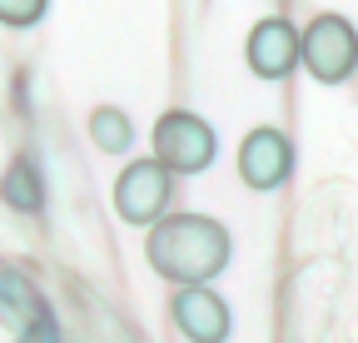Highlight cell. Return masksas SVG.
I'll list each match as a JSON object with an SVG mask.
<instances>
[{
  "label": "cell",
  "instance_id": "6da1fadb",
  "mask_svg": "<svg viewBox=\"0 0 358 343\" xmlns=\"http://www.w3.org/2000/svg\"><path fill=\"white\" fill-rule=\"evenodd\" d=\"M229 229L209 214H164L150 224L145 259L169 284H209L229 269Z\"/></svg>",
  "mask_w": 358,
  "mask_h": 343
},
{
  "label": "cell",
  "instance_id": "7a4b0ae2",
  "mask_svg": "<svg viewBox=\"0 0 358 343\" xmlns=\"http://www.w3.org/2000/svg\"><path fill=\"white\" fill-rule=\"evenodd\" d=\"M299 65L319 85H343L358 70V30L343 15H313L299 30Z\"/></svg>",
  "mask_w": 358,
  "mask_h": 343
},
{
  "label": "cell",
  "instance_id": "3957f363",
  "mask_svg": "<svg viewBox=\"0 0 358 343\" xmlns=\"http://www.w3.org/2000/svg\"><path fill=\"white\" fill-rule=\"evenodd\" d=\"M214 149H219V140H214V130L199 115L164 110L155 119V159L169 169V175H199V169L214 164Z\"/></svg>",
  "mask_w": 358,
  "mask_h": 343
},
{
  "label": "cell",
  "instance_id": "277c9868",
  "mask_svg": "<svg viewBox=\"0 0 358 343\" xmlns=\"http://www.w3.org/2000/svg\"><path fill=\"white\" fill-rule=\"evenodd\" d=\"M169 194H174V175H169L155 154L124 164V175L115 180V209H120V219H129V224H155V219H164Z\"/></svg>",
  "mask_w": 358,
  "mask_h": 343
},
{
  "label": "cell",
  "instance_id": "5b68a950",
  "mask_svg": "<svg viewBox=\"0 0 358 343\" xmlns=\"http://www.w3.org/2000/svg\"><path fill=\"white\" fill-rule=\"evenodd\" d=\"M169 319L189 343H224L229 338V304L209 284H179L169 298Z\"/></svg>",
  "mask_w": 358,
  "mask_h": 343
},
{
  "label": "cell",
  "instance_id": "8992f818",
  "mask_svg": "<svg viewBox=\"0 0 358 343\" xmlns=\"http://www.w3.org/2000/svg\"><path fill=\"white\" fill-rule=\"evenodd\" d=\"M289 175H294V145H289V135L268 130V124H264V130H249L244 145H239V180L249 189L268 194V189H279Z\"/></svg>",
  "mask_w": 358,
  "mask_h": 343
},
{
  "label": "cell",
  "instance_id": "52a82bcc",
  "mask_svg": "<svg viewBox=\"0 0 358 343\" xmlns=\"http://www.w3.org/2000/svg\"><path fill=\"white\" fill-rule=\"evenodd\" d=\"M244 55H249V70L259 80H284L299 65V30L289 20H279V15H268V20H259L249 30Z\"/></svg>",
  "mask_w": 358,
  "mask_h": 343
},
{
  "label": "cell",
  "instance_id": "ba28073f",
  "mask_svg": "<svg viewBox=\"0 0 358 343\" xmlns=\"http://www.w3.org/2000/svg\"><path fill=\"white\" fill-rule=\"evenodd\" d=\"M90 140H95V149H105V154H124L129 140H134V124H129L124 110L100 105L95 115H90Z\"/></svg>",
  "mask_w": 358,
  "mask_h": 343
},
{
  "label": "cell",
  "instance_id": "9c48e42d",
  "mask_svg": "<svg viewBox=\"0 0 358 343\" xmlns=\"http://www.w3.org/2000/svg\"><path fill=\"white\" fill-rule=\"evenodd\" d=\"M6 199H10L15 209H35V204H40V189H35L30 164H15L10 175H6Z\"/></svg>",
  "mask_w": 358,
  "mask_h": 343
},
{
  "label": "cell",
  "instance_id": "30bf717a",
  "mask_svg": "<svg viewBox=\"0 0 358 343\" xmlns=\"http://www.w3.org/2000/svg\"><path fill=\"white\" fill-rule=\"evenodd\" d=\"M45 6L50 0H0V25H10V30H25L45 15Z\"/></svg>",
  "mask_w": 358,
  "mask_h": 343
}]
</instances>
